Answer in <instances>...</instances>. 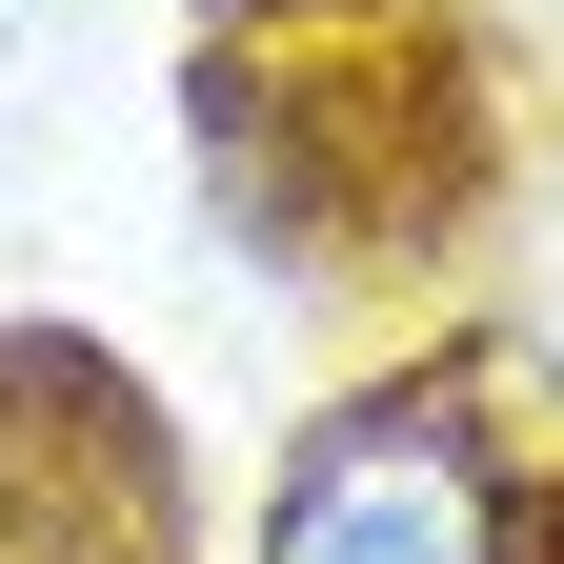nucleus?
<instances>
[{
  "instance_id": "1",
  "label": "nucleus",
  "mask_w": 564,
  "mask_h": 564,
  "mask_svg": "<svg viewBox=\"0 0 564 564\" xmlns=\"http://www.w3.org/2000/svg\"><path fill=\"white\" fill-rule=\"evenodd\" d=\"M505 544H524V484L444 383L323 403L262 484V564H505Z\"/></svg>"
}]
</instances>
